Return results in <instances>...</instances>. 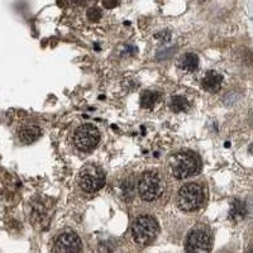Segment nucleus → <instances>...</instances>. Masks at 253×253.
I'll list each match as a JSON object with an SVG mask.
<instances>
[{
  "label": "nucleus",
  "mask_w": 253,
  "mask_h": 253,
  "mask_svg": "<svg viewBox=\"0 0 253 253\" xmlns=\"http://www.w3.org/2000/svg\"><path fill=\"white\" fill-rule=\"evenodd\" d=\"M205 190L198 182H189L180 189L177 194V207L182 211H194L204 204Z\"/></svg>",
  "instance_id": "1"
},
{
  "label": "nucleus",
  "mask_w": 253,
  "mask_h": 253,
  "mask_svg": "<svg viewBox=\"0 0 253 253\" xmlns=\"http://www.w3.org/2000/svg\"><path fill=\"white\" fill-rule=\"evenodd\" d=\"M171 172L177 178H186L198 173L200 170V162L196 155L189 151H181L171 157Z\"/></svg>",
  "instance_id": "2"
},
{
  "label": "nucleus",
  "mask_w": 253,
  "mask_h": 253,
  "mask_svg": "<svg viewBox=\"0 0 253 253\" xmlns=\"http://www.w3.org/2000/svg\"><path fill=\"white\" fill-rule=\"evenodd\" d=\"M165 182L157 171H146L138 181V194L144 202H153L164 194Z\"/></svg>",
  "instance_id": "3"
},
{
  "label": "nucleus",
  "mask_w": 253,
  "mask_h": 253,
  "mask_svg": "<svg viewBox=\"0 0 253 253\" xmlns=\"http://www.w3.org/2000/svg\"><path fill=\"white\" fill-rule=\"evenodd\" d=\"M158 234V224L151 215H141L135 218L132 224V236L138 245H148Z\"/></svg>",
  "instance_id": "4"
},
{
  "label": "nucleus",
  "mask_w": 253,
  "mask_h": 253,
  "mask_svg": "<svg viewBox=\"0 0 253 253\" xmlns=\"http://www.w3.org/2000/svg\"><path fill=\"white\" fill-rule=\"evenodd\" d=\"M79 186L87 194H94L105 184V175L99 167L94 165H86L79 173Z\"/></svg>",
  "instance_id": "5"
},
{
  "label": "nucleus",
  "mask_w": 253,
  "mask_h": 253,
  "mask_svg": "<svg viewBox=\"0 0 253 253\" xmlns=\"http://www.w3.org/2000/svg\"><path fill=\"white\" fill-rule=\"evenodd\" d=\"M100 141V132L92 124L79 126L74 134V144L80 151H90Z\"/></svg>",
  "instance_id": "6"
},
{
  "label": "nucleus",
  "mask_w": 253,
  "mask_h": 253,
  "mask_svg": "<svg viewBox=\"0 0 253 253\" xmlns=\"http://www.w3.org/2000/svg\"><path fill=\"white\" fill-rule=\"evenodd\" d=\"M185 247L187 253H209L211 250V236L208 230L196 228L187 237Z\"/></svg>",
  "instance_id": "7"
},
{
  "label": "nucleus",
  "mask_w": 253,
  "mask_h": 253,
  "mask_svg": "<svg viewBox=\"0 0 253 253\" xmlns=\"http://www.w3.org/2000/svg\"><path fill=\"white\" fill-rule=\"evenodd\" d=\"M81 241L76 233L66 232L56 238L53 243V253H80Z\"/></svg>",
  "instance_id": "8"
},
{
  "label": "nucleus",
  "mask_w": 253,
  "mask_h": 253,
  "mask_svg": "<svg viewBox=\"0 0 253 253\" xmlns=\"http://www.w3.org/2000/svg\"><path fill=\"white\" fill-rule=\"evenodd\" d=\"M42 135V129L36 124H26L18 129L17 137L18 141L23 144H31L37 141Z\"/></svg>",
  "instance_id": "9"
},
{
  "label": "nucleus",
  "mask_w": 253,
  "mask_h": 253,
  "mask_svg": "<svg viewBox=\"0 0 253 253\" xmlns=\"http://www.w3.org/2000/svg\"><path fill=\"white\" fill-rule=\"evenodd\" d=\"M221 83H223V76L213 70L208 71L202 80L203 87L209 92L219 91L221 87Z\"/></svg>",
  "instance_id": "10"
},
{
  "label": "nucleus",
  "mask_w": 253,
  "mask_h": 253,
  "mask_svg": "<svg viewBox=\"0 0 253 253\" xmlns=\"http://www.w3.org/2000/svg\"><path fill=\"white\" fill-rule=\"evenodd\" d=\"M178 65H180V67H181L184 71L193 72L198 69L199 58L195 53H191V52H190V53H186V55H184L180 58Z\"/></svg>",
  "instance_id": "11"
},
{
  "label": "nucleus",
  "mask_w": 253,
  "mask_h": 253,
  "mask_svg": "<svg viewBox=\"0 0 253 253\" xmlns=\"http://www.w3.org/2000/svg\"><path fill=\"white\" fill-rule=\"evenodd\" d=\"M247 214V207L242 200H234L230 205L229 210V218L234 221H238L243 219Z\"/></svg>",
  "instance_id": "12"
},
{
  "label": "nucleus",
  "mask_w": 253,
  "mask_h": 253,
  "mask_svg": "<svg viewBox=\"0 0 253 253\" xmlns=\"http://www.w3.org/2000/svg\"><path fill=\"white\" fill-rule=\"evenodd\" d=\"M158 101V92L157 91H151V90H147L143 94L141 95V105L146 109H151L156 105V103Z\"/></svg>",
  "instance_id": "13"
},
{
  "label": "nucleus",
  "mask_w": 253,
  "mask_h": 253,
  "mask_svg": "<svg viewBox=\"0 0 253 253\" xmlns=\"http://www.w3.org/2000/svg\"><path fill=\"white\" fill-rule=\"evenodd\" d=\"M170 108L175 113L185 112L189 108V101L186 100V98L181 96V95H176V96H172V99H171Z\"/></svg>",
  "instance_id": "14"
},
{
  "label": "nucleus",
  "mask_w": 253,
  "mask_h": 253,
  "mask_svg": "<svg viewBox=\"0 0 253 253\" xmlns=\"http://www.w3.org/2000/svg\"><path fill=\"white\" fill-rule=\"evenodd\" d=\"M87 18L90 20H94V22H98L101 18V10L99 8H90L87 10Z\"/></svg>",
  "instance_id": "15"
},
{
  "label": "nucleus",
  "mask_w": 253,
  "mask_h": 253,
  "mask_svg": "<svg viewBox=\"0 0 253 253\" xmlns=\"http://www.w3.org/2000/svg\"><path fill=\"white\" fill-rule=\"evenodd\" d=\"M104 6H107V8H113V6L117 5V3H108V1H104Z\"/></svg>",
  "instance_id": "16"
},
{
  "label": "nucleus",
  "mask_w": 253,
  "mask_h": 253,
  "mask_svg": "<svg viewBox=\"0 0 253 253\" xmlns=\"http://www.w3.org/2000/svg\"><path fill=\"white\" fill-rule=\"evenodd\" d=\"M250 124L252 126V128H253V110L251 112V114H250Z\"/></svg>",
  "instance_id": "17"
},
{
  "label": "nucleus",
  "mask_w": 253,
  "mask_h": 253,
  "mask_svg": "<svg viewBox=\"0 0 253 253\" xmlns=\"http://www.w3.org/2000/svg\"><path fill=\"white\" fill-rule=\"evenodd\" d=\"M248 253H253V248H251V250L248 251Z\"/></svg>",
  "instance_id": "18"
}]
</instances>
